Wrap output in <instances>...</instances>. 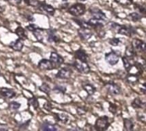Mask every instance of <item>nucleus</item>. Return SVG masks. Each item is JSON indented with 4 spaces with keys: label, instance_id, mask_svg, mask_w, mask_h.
I'll list each match as a JSON object with an SVG mask.
<instances>
[{
    "label": "nucleus",
    "instance_id": "obj_32",
    "mask_svg": "<svg viewBox=\"0 0 146 131\" xmlns=\"http://www.w3.org/2000/svg\"><path fill=\"white\" fill-rule=\"evenodd\" d=\"M39 90H40L42 92L46 93V94H49V93H50V86H49L47 84H43L39 87Z\"/></svg>",
    "mask_w": 146,
    "mask_h": 131
},
{
    "label": "nucleus",
    "instance_id": "obj_21",
    "mask_svg": "<svg viewBox=\"0 0 146 131\" xmlns=\"http://www.w3.org/2000/svg\"><path fill=\"white\" fill-rule=\"evenodd\" d=\"M83 89L86 90V92L89 95H93L95 93V91H96V88L93 85L90 84H83Z\"/></svg>",
    "mask_w": 146,
    "mask_h": 131
},
{
    "label": "nucleus",
    "instance_id": "obj_23",
    "mask_svg": "<svg viewBox=\"0 0 146 131\" xmlns=\"http://www.w3.org/2000/svg\"><path fill=\"white\" fill-rule=\"evenodd\" d=\"M132 106L136 109H141V108L145 107V103L139 98H136L133 101V102L132 103Z\"/></svg>",
    "mask_w": 146,
    "mask_h": 131
},
{
    "label": "nucleus",
    "instance_id": "obj_30",
    "mask_svg": "<svg viewBox=\"0 0 146 131\" xmlns=\"http://www.w3.org/2000/svg\"><path fill=\"white\" fill-rule=\"evenodd\" d=\"M122 61H123L124 67H125L127 70H128L129 67L133 65V64L131 63V59H129V58H127V57H126V56H124V57L122 58Z\"/></svg>",
    "mask_w": 146,
    "mask_h": 131
},
{
    "label": "nucleus",
    "instance_id": "obj_27",
    "mask_svg": "<svg viewBox=\"0 0 146 131\" xmlns=\"http://www.w3.org/2000/svg\"><path fill=\"white\" fill-rule=\"evenodd\" d=\"M20 107H21V104L16 102V101H13V102L9 103V109L10 111H12V112H15V111L18 110Z\"/></svg>",
    "mask_w": 146,
    "mask_h": 131
},
{
    "label": "nucleus",
    "instance_id": "obj_8",
    "mask_svg": "<svg viewBox=\"0 0 146 131\" xmlns=\"http://www.w3.org/2000/svg\"><path fill=\"white\" fill-rule=\"evenodd\" d=\"M38 68L42 71H50L51 69L54 68L51 61L50 60H46V59H44V60H41L39 62H38Z\"/></svg>",
    "mask_w": 146,
    "mask_h": 131
},
{
    "label": "nucleus",
    "instance_id": "obj_14",
    "mask_svg": "<svg viewBox=\"0 0 146 131\" xmlns=\"http://www.w3.org/2000/svg\"><path fill=\"white\" fill-rule=\"evenodd\" d=\"M39 9L44 10V12H46L48 14L50 15H54L55 14V9L51 6V5H49V4H46V3H40L39 4Z\"/></svg>",
    "mask_w": 146,
    "mask_h": 131
},
{
    "label": "nucleus",
    "instance_id": "obj_4",
    "mask_svg": "<svg viewBox=\"0 0 146 131\" xmlns=\"http://www.w3.org/2000/svg\"><path fill=\"white\" fill-rule=\"evenodd\" d=\"M50 61H51L54 67H59L64 63L63 58L56 52H52L50 56Z\"/></svg>",
    "mask_w": 146,
    "mask_h": 131
},
{
    "label": "nucleus",
    "instance_id": "obj_13",
    "mask_svg": "<svg viewBox=\"0 0 146 131\" xmlns=\"http://www.w3.org/2000/svg\"><path fill=\"white\" fill-rule=\"evenodd\" d=\"M74 56L77 60L79 61H87L88 60V55L86 53L85 50L83 49H78L77 51H75L74 53Z\"/></svg>",
    "mask_w": 146,
    "mask_h": 131
},
{
    "label": "nucleus",
    "instance_id": "obj_9",
    "mask_svg": "<svg viewBox=\"0 0 146 131\" xmlns=\"http://www.w3.org/2000/svg\"><path fill=\"white\" fill-rule=\"evenodd\" d=\"M72 75V71L69 68H62L58 71V72L56 73V78H61V79H68L71 77Z\"/></svg>",
    "mask_w": 146,
    "mask_h": 131
},
{
    "label": "nucleus",
    "instance_id": "obj_31",
    "mask_svg": "<svg viewBox=\"0 0 146 131\" xmlns=\"http://www.w3.org/2000/svg\"><path fill=\"white\" fill-rule=\"evenodd\" d=\"M129 18H130V20H132L133 21H138V20H139L141 19V16H140L139 14L134 12V13H132V14H129Z\"/></svg>",
    "mask_w": 146,
    "mask_h": 131
},
{
    "label": "nucleus",
    "instance_id": "obj_6",
    "mask_svg": "<svg viewBox=\"0 0 146 131\" xmlns=\"http://www.w3.org/2000/svg\"><path fill=\"white\" fill-rule=\"evenodd\" d=\"M107 91L110 94V95H119L121 93V88L119 85H117L116 84H114V83H110L108 84H106L105 86Z\"/></svg>",
    "mask_w": 146,
    "mask_h": 131
},
{
    "label": "nucleus",
    "instance_id": "obj_18",
    "mask_svg": "<svg viewBox=\"0 0 146 131\" xmlns=\"http://www.w3.org/2000/svg\"><path fill=\"white\" fill-rule=\"evenodd\" d=\"M15 32L16 35L19 37V38L21 39V40H25V39H27V32H26L25 29H23V28L21 27V26L17 27V28L15 29Z\"/></svg>",
    "mask_w": 146,
    "mask_h": 131
},
{
    "label": "nucleus",
    "instance_id": "obj_37",
    "mask_svg": "<svg viewBox=\"0 0 146 131\" xmlns=\"http://www.w3.org/2000/svg\"><path fill=\"white\" fill-rule=\"evenodd\" d=\"M37 28H38V26H37L36 25H34V24H30L29 26H27V29L28 31H30V32H33V31L36 30Z\"/></svg>",
    "mask_w": 146,
    "mask_h": 131
},
{
    "label": "nucleus",
    "instance_id": "obj_5",
    "mask_svg": "<svg viewBox=\"0 0 146 131\" xmlns=\"http://www.w3.org/2000/svg\"><path fill=\"white\" fill-rule=\"evenodd\" d=\"M105 60H106V61L110 65L115 66V65H116L119 62L120 56L115 52H110V53H107L105 55Z\"/></svg>",
    "mask_w": 146,
    "mask_h": 131
},
{
    "label": "nucleus",
    "instance_id": "obj_20",
    "mask_svg": "<svg viewBox=\"0 0 146 131\" xmlns=\"http://www.w3.org/2000/svg\"><path fill=\"white\" fill-rule=\"evenodd\" d=\"M58 127L56 126L55 124H43L42 126L40 127V130H46V131H55L57 130Z\"/></svg>",
    "mask_w": 146,
    "mask_h": 131
},
{
    "label": "nucleus",
    "instance_id": "obj_39",
    "mask_svg": "<svg viewBox=\"0 0 146 131\" xmlns=\"http://www.w3.org/2000/svg\"><path fill=\"white\" fill-rule=\"evenodd\" d=\"M139 120H140L143 123H145V115L144 113H138Z\"/></svg>",
    "mask_w": 146,
    "mask_h": 131
},
{
    "label": "nucleus",
    "instance_id": "obj_25",
    "mask_svg": "<svg viewBox=\"0 0 146 131\" xmlns=\"http://www.w3.org/2000/svg\"><path fill=\"white\" fill-rule=\"evenodd\" d=\"M48 41L50 43H56L59 41V38L57 36L54 34V32H48Z\"/></svg>",
    "mask_w": 146,
    "mask_h": 131
},
{
    "label": "nucleus",
    "instance_id": "obj_33",
    "mask_svg": "<svg viewBox=\"0 0 146 131\" xmlns=\"http://www.w3.org/2000/svg\"><path fill=\"white\" fill-rule=\"evenodd\" d=\"M109 43H110V44L112 45V46H118V45L121 43V40H120L119 38H115L110 39V40L109 41Z\"/></svg>",
    "mask_w": 146,
    "mask_h": 131
},
{
    "label": "nucleus",
    "instance_id": "obj_41",
    "mask_svg": "<svg viewBox=\"0 0 146 131\" xmlns=\"http://www.w3.org/2000/svg\"><path fill=\"white\" fill-rule=\"evenodd\" d=\"M81 1H85V0H81Z\"/></svg>",
    "mask_w": 146,
    "mask_h": 131
},
{
    "label": "nucleus",
    "instance_id": "obj_38",
    "mask_svg": "<svg viewBox=\"0 0 146 131\" xmlns=\"http://www.w3.org/2000/svg\"><path fill=\"white\" fill-rule=\"evenodd\" d=\"M31 103H32V105L33 106V107H34L35 109H37V108L38 107V102L37 99H35V98H32V100H31Z\"/></svg>",
    "mask_w": 146,
    "mask_h": 131
},
{
    "label": "nucleus",
    "instance_id": "obj_28",
    "mask_svg": "<svg viewBox=\"0 0 146 131\" xmlns=\"http://www.w3.org/2000/svg\"><path fill=\"white\" fill-rule=\"evenodd\" d=\"M26 4L31 7H38L40 4V2L38 0H24Z\"/></svg>",
    "mask_w": 146,
    "mask_h": 131
},
{
    "label": "nucleus",
    "instance_id": "obj_16",
    "mask_svg": "<svg viewBox=\"0 0 146 131\" xmlns=\"http://www.w3.org/2000/svg\"><path fill=\"white\" fill-rule=\"evenodd\" d=\"M0 94L3 96H4L6 98H9V99L13 98L15 95V92L14 90H10V89H8V88H2L1 90H0Z\"/></svg>",
    "mask_w": 146,
    "mask_h": 131
},
{
    "label": "nucleus",
    "instance_id": "obj_29",
    "mask_svg": "<svg viewBox=\"0 0 146 131\" xmlns=\"http://www.w3.org/2000/svg\"><path fill=\"white\" fill-rule=\"evenodd\" d=\"M127 79L130 84H134V83H137L139 81V76L138 75H133V74H129L127 76Z\"/></svg>",
    "mask_w": 146,
    "mask_h": 131
},
{
    "label": "nucleus",
    "instance_id": "obj_24",
    "mask_svg": "<svg viewBox=\"0 0 146 131\" xmlns=\"http://www.w3.org/2000/svg\"><path fill=\"white\" fill-rule=\"evenodd\" d=\"M133 127H134V125H133V121L131 119H129V118L124 119V128L127 130H133Z\"/></svg>",
    "mask_w": 146,
    "mask_h": 131
},
{
    "label": "nucleus",
    "instance_id": "obj_40",
    "mask_svg": "<svg viewBox=\"0 0 146 131\" xmlns=\"http://www.w3.org/2000/svg\"><path fill=\"white\" fill-rule=\"evenodd\" d=\"M3 10H4L3 7H0V13H1V12H3Z\"/></svg>",
    "mask_w": 146,
    "mask_h": 131
},
{
    "label": "nucleus",
    "instance_id": "obj_15",
    "mask_svg": "<svg viewBox=\"0 0 146 131\" xmlns=\"http://www.w3.org/2000/svg\"><path fill=\"white\" fill-rule=\"evenodd\" d=\"M9 47L14 49L15 51H21L23 48V43H22V40L21 39H16L15 41L12 42L10 44H9Z\"/></svg>",
    "mask_w": 146,
    "mask_h": 131
},
{
    "label": "nucleus",
    "instance_id": "obj_12",
    "mask_svg": "<svg viewBox=\"0 0 146 131\" xmlns=\"http://www.w3.org/2000/svg\"><path fill=\"white\" fill-rule=\"evenodd\" d=\"M90 12L92 14V16H93V18H96V19H98V20H106V15H105V14L103 12V11H101L100 9H90Z\"/></svg>",
    "mask_w": 146,
    "mask_h": 131
},
{
    "label": "nucleus",
    "instance_id": "obj_35",
    "mask_svg": "<svg viewBox=\"0 0 146 131\" xmlns=\"http://www.w3.org/2000/svg\"><path fill=\"white\" fill-rule=\"evenodd\" d=\"M56 117H57L56 118L58 120H60V121H62L63 123H66L68 121V116H66L65 114H57Z\"/></svg>",
    "mask_w": 146,
    "mask_h": 131
},
{
    "label": "nucleus",
    "instance_id": "obj_3",
    "mask_svg": "<svg viewBox=\"0 0 146 131\" xmlns=\"http://www.w3.org/2000/svg\"><path fill=\"white\" fill-rule=\"evenodd\" d=\"M110 122L108 117H101L96 120L95 128L98 130H105L109 128Z\"/></svg>",
    "mask_w": 146,
    "mask_h": 131
},
{
    "label": "nucleus",
    "instance_id": "obj_19",
    "mask_svg": "<svg viewBox=\"0 0 146 131\" xmlns=\"http://www.w3.org/2000/svg\"><path fill=\"white\" fill-rule=\"evenodd\" d=\"M33 32V34H34V36H35V38H37L38 41H39V42L43 41V39H44V30L43 29L38 27Z\"/></svg>",
    "mask_w": 146,
    "mask_h": 131
},
{
    "label": "nucleus",
    "instance_id": "obj_7",
    "mask_svg": "<svg viewBox=\"0 0 146 131\" xmlns=\"http://www.w3.org/2000/svg\"><path fill=\"white\" fill-rule=\"evenodd\" d=\"M78 34L80 35V38L83 39V40H88L89 38H92V32L91 31V28H83V27H80L79 30H78Z\"/></svg>",
    "mask_w": 146,
    "mask_h": 131
},
{
    "label": "nucleus",
    "instance_id": "obj_10",
    "mask_svg": "<svg viewBox=\"0 0 146 131\" xmlns=\"http://www.w3.org/2000/svg\"><path fill=\"white\" fill-rule=\"evenodd\" d=\"M133 48L134 49V50H138L139 52H144L145 51V43L144 41L140 40V39H134L132 44Z\"/></svg>",
    "mask_w": 146,
    "mask_h": 131
},
{
    "label": "nucleus",
    "instance_id": "obj_34",
    "mask_svg": "<svg viewBox=\"0 0 146 131\" xmlns=\"http://www.w3.org/2000/svg\"><path fill=\"white\" fill-rule=\"evenodd\" d=\"M116 2L123 6H128L133 3V0H116Z\"/></svg>",
    "mask_w": 146,
    "mask_h": 131
},
{
    "label": "nucleus",
    "instance_id": "obj_17",
    "mask_svg": "<svg viewBox=\"0 0 146 131\" xmlns=\"http://www.w3.org/2000/svg\"><path fill=\"white\" fill-rule=\"evenodd\" d=\"M87 22H88V24L91 26H93L95 28H99V27H103V22H104V20H98V19H96V18H93L92 17Z\"/></svg>",
    "mask_w": 146,
    "mask_h": 131
},
{
    "label": "nucleus",
    "instance_id": "obj_26",
    "mask_svg": "<svg viewBox=\"0 0 146 131\" xmlns=\"http://www.w3.org/2000/svg\"><path fill=\"white\" fill-rule=\"evenodd\" d=\"M74 20L80 26V27H83V28H91L92 26L88 24V22L86 21H84L82 20H79V19H74Z\"/></svg>",
    "mask_w": 146,
    "mask_h": 131
},
{
    "label": "nucleus",
    "instance_id": "obj_22",
    "mask_svg": "<svg viewBox=\"0 0 146 131\" xmlns=\"http://www.w3.org/2000/svg\"><path fill=\"white\" fill-rule=\"evenodd\" d=\"M125 56L129 58V59H131V60L133 58H134V56H135V50H134V49L133 48L132 45H129L127 48L126 52H125Z\"/></svg>",
    "mask_w": 146,
    "mask_h": 131
},
{
    "label": "nucleus",
    "instance_id": "obj_2",
    "mask_svg": "<svg viewBox=\"0 0 146 131\" xmlns=\"http://www.w3.org/2000/svg\"><path fill=\"white\" fill-rule=\"evenodd\" d=\"M74 66L75 67V69L81 72V73H84V74H87L90 72L91 71V68L89 66V65L86 63V61H75L74 63Z\"/></svg>",
    "mask_w": 146,
    "mask_h": 131
},
{
    "label": "nucleus",
    "instance_id": "obj_11",
    "mask_svg": "<svg viewBox=\"0 0 146 131\" xmlns=\"http://www.w3.org/2000/svg\"><path fill=\"white\" fill-rule=\"evenodd\" d=\"M117 32L122 35H126L127 37H131L132 34L133 33V29L126 26H119L117 29Z\"/></svg>",
    "mask_w": 146,
    "mask_h": 131
},
{
    "label": "nucleus",
    "instance_id": "obj_36",
    "mask_svg": "<svg viewBox=\"0 0 146 131\" xmlns=\"http://www.w3.org/2000/svg\"><path fill=\"white\" fill-rule=\"evenodd\" d=\"M6 2H8L9 4L13 5V6H17L21 3V0H5Z\"/></svg>",
    "mask_w": 146,
    "mask_h": 131
},
{
    "label": "nucleus",
    "instance_id": "obj_1",
    "mask_svg": "<svg viewBox=\"0 0 146 131\" xmlns=\"http://www.w3.org/2000/svg\"><path fill=\"white\" fill-rule=\"evenodd\" d=\"M86 5L83 3H75L68 9V12L74 16H80L86 13Z\"/></svg>",
    "mask_w": 146,
    "mask_h": 131
}]
</instances>
